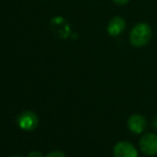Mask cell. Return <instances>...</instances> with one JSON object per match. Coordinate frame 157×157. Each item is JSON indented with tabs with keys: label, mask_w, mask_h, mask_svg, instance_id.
<instances>
[{
	"label": "cell",
	"mask_w": 157,
	"mask_h": 157,
	"mask_svg": "<svg viewBox=\"0 0 157 157\" xmlns=\"http://www.w3.org/2000/svg\"><path fill=\"white\" fill-rule=\"evenodd\" d=\"M152 37V29L147 24L138 23L132 27L129 34V42L134 47L140 48L147 45Z\"/></svg>",
	"instance_id": "cell-1"
},
{
	"label": "cell",
	"mask_w": 157,
	"mask_h": 157,
	"mask_svg": "<svg viewBox=\"0 0 157 157\" xmlns=\"http://www.w3.org/2000/svg\"><path fill=\"white\" fill-rule=\"evenodd\" d=\"M39 118L32 111H24L18 114L17 117V124L19 128L27 132L34 130L39 126Z\"/></svg>",
	"instance_id": "cell-2"
},
{
	"label": "cell",
	"mask_w": 157,
	"mask_h": 157,
	"mask_svg": "<svg viewBox=\"0 0 157 157\" xmlns=\"http://www.w3.org/2000/svg\"><path fill=\"white\" fill-rule=\"evenodd\" d=\"M52 31L61 39H67L71 35V26L62 16H56L50 21Z\"/></svg>",
	"instance_id": "cell-3"
},
{
	"label": "cell",
	"mask_w": 157,
	"mask_h": 157,
	"mask_svg": "<svg viewBox=\"0 0 157 157\" xmlns=\"http://www.w3.org/2000/svg\"><path fill=\"white\" fill-rule=\"evenodd\" d=\"M140 150L145 155L153 156L157 154V135L153 132H149L141 137L140 142Z\"/></svg>",
	"instance_id": "cell-4"
},
{
	"label": "cell",
	"mask_w": 157,
	"mask_h": 157,
	"mask_svg": "<svg viewBox=\"0 0 157 157\" xmlns=\"http://www.w3.org/2000/svg\"><path fill=\"white\" fill-rule=\"evenodd\" d=\"M114 157H138L137 149L128 141H120L113 147Z\"/></svg>",
	"instance_id": "cell-5"
},
{
	"label": "cell",
	"mask_w": 157,
	"mask_h": 157,
	"mask_svg": "<svg viewBox=\"0 0 157 157\" xmlns=\"http://www.w3.org/2000/svg\"><path fill=\"white\" fill-rule=\"evenodd\" d=\"M128 128L135 134H141L147 127V120L142 114H132L128 118Z\"/></svg>",
	"instance_id": "cell-6"
},
{
	"label": "cell",
	"mask_w": 157,
	"mask_h": 157,
	"mask_svg": "<svg viewBox=\"0 0 157 157\" xmlns=\"http://www.w3.org/2000/svg\"><path fill=\"white\" fill-rule=\"evenodd\" d=\"M126 28V23L124 18L120 16H114L110 19L107 26V31L111 36H119Z\"/></svg>",
	"instance_id": "cell-7"
},
{
	"label": "cell",
	"mask_w": 157,
	"mask_h": 157,
	"mask_svg": "<svg viewBox=\"0 0 157 157\" xmlns=\"http://www.w3.org/2000/svg\"><path fill=\"white\" fill-rule=\"evenodd\" d=\"M45 157H66V155L61 151H54L48 154V155H46Z\"/></svg>",
	"instance_id": "cell-8"
},
{
	"label": "cell",
	"mask_w": 157,
	"mask_h": 157,
	"mask_svg": "<svg viewBox=\"0 0 157 157\" xmlns=\"http://www.w3.org/2000/svg\"><path fill=\"white\" fill-rule=\"evenodd\" d=\"M28 157H43V155H42V153H40L39 151H32L29 153Z\"/></svg>",
	"instance_id": "cell-9"
},
{
	"label": "cell",
	"mask_w": 157,
	"mask_h": 157,
	"mask_svg": "<svg viewBox=\"0 0 157 157\" xmlns=\"http://www.w3.org/2000/svg\"><path fill=\"white\" fill-rule=\"evenodd\" d=\"M112 1H113L114 3L119 4V6H124V4L127 3L129 0H112Z\"/></svg>",
	"instance_id": "cell-10"
},
{
	"label": "cell",
	"mask_w": 157,
	"mask_h": 157,
	"mask_svg": "<svg viewBox=\"0 0 157 157\" xmlns=\"http://www.w3.org/2000/svg\"><path fill=\"white\" fill-rule=\"evenodd\" d=\"M11 157H21V156H11Z\"/></svg>",
	"instance_id": "cell-11"
}]
</instances>
